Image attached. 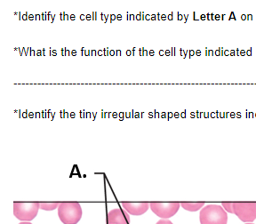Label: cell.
Here are the masks:
<instances>
[{
  "instance_id": "cell-1",
  "label": "cell",
  "mask_w": 256,
  "mask_h": 224,
  "mask_svg": "<svg viewBox=\"0 0 256 224\" xmlns=\"http://www.w3.org/2000/svg\"><path fill=\"white\" fill-rule=\"evenodd\" d=\"M201 224H227L228 214L225 209L218 204H208L200 214Z\"/></svg>"
},
{
  "instance_id": "cell-2",
  "label": "cell",
  "mask_w": 256,
  "mask_h": 224,
  "mask_svg": "<svg viewBox=\"0 0 256 224\" xmlns=\"http://www.w3.org/2000/svg\"><path fill=\"white\" fill-rule=\"evenodd\" d=\"M58 216L64 224H76L82 217V208L80 203H60Z\"/></svg>"
},
{
  "instance_id": "cell-3",
  "label": "cell",
  "mask_w": 256,
  "mask_h": 224,
  "mask_svg": "<svg viewBox=\"0 0 256 224\" xmlns=\"http://www.w3.org/2000/svg\"><path fill=\"white\" fill-rule=\"evenodd\" d=\"M40 208V203H14V214L18 220L30 222L36 216Z\"/></svg>"
},
{
  "instance_id": "cell-4",
  "label": "cell",
  "mask_w": 256,
  "mask_h": 224,
  "mask_svg": "<svg viewBox=\"0 0 256 224\" xmlns=\"http://www.w3.org/2000/svg\"><path fill=\"white\" fill-rule=\"evenodd\" d=\"M234 214L244 222H252L256 219V203H233Z\"/></svg>"
},
{
  "instance_id": "cell-5",
  "label": "cell",
  "mask_w": 256,
  "mask_h": 224,
  "mask_svg": "<svg viewBox=\"0 0 256 224\" xmlns=\"http://www.w3.org/2000/svg\"><path fill=\"white\" fill-rule=\"evenodd\" d=\"M180 203H150V208L156 216L168 219L176 214L180 208Z\"/></svg>"
},
{
  "instance_id": "cell-6",
  "label": "cell",
  "mask_w": 256,
  "mask_h": 224,
  "mask_svg": "<svg viewBox=\"0 0 256 224\" xmlns=\"http://www.w3.org/2000/svg\"><path fill=\"white\" fill-rule=\"evenodd\" d=\"M108 224H130V216L124 209H112L110 211L107 217Z\"/></svg>"
},
{
  "instance_id": "cell-7",
  "label": "cell",
  "mask_w": 256,
  "mask_h": 224,
  "mask_svg": "<svg viewBox=\"0 0 256 224\" xmlns=\"http://www.w3.org/2000/svg\"><path fill=\"white\" fill-rule=\"evenodd\" d=\"M124 210L132 216H142L147 212L150 208L148 203H122Z\"/></svg>"
},
{
  "instance_id": "cell-8",
  "label": "cell",
  "mask_w": 256,
  "mask_h": 224,
  "mask_svg": "<svg viewBox=\"0 0 256 224\" xmlns=\"http://www.w3.org/2000/svg\"><path fill=\"white\" fill-rule=\"evenodd\" d=\"M204 202H200V203H182L180 206L187 211L190 212H196L200 210L201 208L204 206Z\"/></svg>"
},
{
  "instance_id": "cell-9",
  "label": "cell",
  "mask_w": 256,
  "mask_h": 224,
  "mask_svg": "<svg viewBox=\"0 0 256 224\" xmlns=\"http://www.w3.org/2000/svg\"><path fill=\"white\" fill-rule=\"evenodd\" d=\"M59 204L58 203H40V208L46 211H52L59 208Z\"/></svg>"
},
{
  "instance_id": "cell-10",
  "label": "cell",
  "mask_w": 256,
  "mask_h": 224,
  "mask_svg": "<svg viewBox=\"0 0 256 224\" xmlns=\"http://www.w3.org/2000/svg\"><path fill=\"white\" fill-rule=\"evenodd\" d=\"M222 206L224 209L228 212L234 214V208H233V203H222Z\"/></svg>"
},
{
  "instance_id": "cell-11",
  "label": "cell",
  "mask_w": 256,
  "mask_h": 224,
  "mask_svg": "<svg viewBox=\"0 0 256 224\" xmlns=\"http://www.w3.org/2000/svg\"><path fill=\"white\" fill-rule=\"evenodd\" d=\"M156 224H174L171 220H168V219H162L160 220Z\"/></svg>"
},
{
  "instance_id": "cell-12",
  "label": "cell",
  "mask_w": 256,
  "mask_h": 224,
  "mask_svg": "<svg viewBox=\"0 0 256 224\" xmlns=\"http://www.w3.org/2000/svg\"><path fill=\"white\" fill-rule=\"evenodd\" d=\"M30 224V222H20V224Z\"/></svg>"
},
{
  "instance_id": "cell-13",
  "label": "cell",
  "mask_w": 256,
  "mask_h": 224,
  "mask_svg": "<svg viewBox=\"0 0 256 224\" xmlns=\"http://www.w3.org/2000/svg\"><path fill=\"white\" fill-rule=\"evenodd\" d=\"M251 224V222H248V224Z\"/></svg>"
}]
</instances>
